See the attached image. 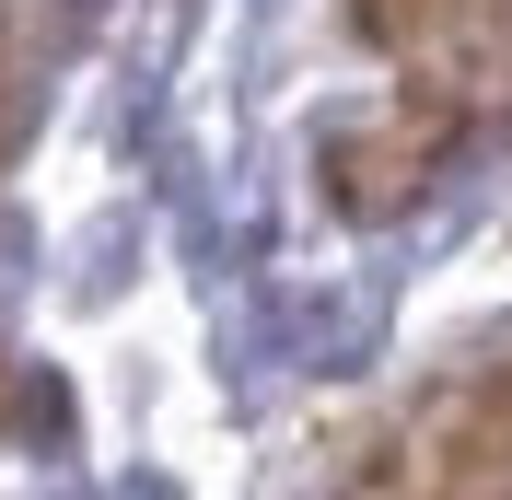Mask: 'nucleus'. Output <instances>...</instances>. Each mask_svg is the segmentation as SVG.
<instances>
[{
  "label": "nucleus",
  "mask_w": 512,
  "mask_h": 500,
  "mask_svg": "<svg viewBox=\"0 0 512 500\" xmlns=\"http://www.w3.org/2000/svg\"><path fill=\"white\" fill-rule=\"evenodd\" d=\"M350 24L373 35V47H419V35L443 24V0H350Z\"/></svg>",
  "instance_id": "nucleus-1"
}]
</instances>
